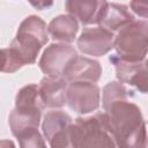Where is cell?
Returning a JSON list of instances; mask_svg holds the SVG:
<instances>
[{
  "instance_id": "6da1fadb",
  "label": "cell",
  "mask_w": 148,
  "mask_h": 148,
  "mask_svg": "<svg viewBox=\"0 0 148 148\" xmlns=\"http://www.w3.org/2000/svg\"><path fill=\"white\" fill-rule=\"evenodd\" d=\"M125 84L111 81L103 88V108L117 148H147L146 121Z\"/></svg>"
},
{
  "instance_id": "7a4b0ae2",
  "label": "cell",
  "mask_w": 148,
  "mask_h": 148,
  "mask_svg": "<svg viewBox=\"0 0 148 148\" xmlns=\"http://www.w3.org/2000/svg\"><path fill=\"white\" fill-rule=\"evenodd\" d=\"M47 40L46 23L37 15L25 17L18 25L15 38L7 47L9 60L15 72L24 65L34 64Z\"/></svg>"
},
{
  "instance_id": "3957f363",
  "label": "cell",
  "mask_w": 148,
  "mask_h": 148,
  "mask_svg": "<svg viewBox=\"0 0 148 148\" xmlns=\"http://www.w3.org/2000/svg\"><path fill=\"white\" fill-rule=\"evenodd\" d=\"M71 141L73 148H117L104 112L76 118L71 126Z\"/></svg>"
},
{
  "instance_id": "277c9868",
  "label": "cell",
  "mask_w": 148,
  "mask_h": 148,
  "mask_svg": "<svg viewBox=\"0 0 148 148\" xmlns=\"http://www.w3.org/2000/svg\"><path fill=\"white\" fill-rule=\"evenodd\" d=\"M113 47L117 56L124 60L141 62L146 60L148 50V23L135 20L121 28L114 36Z\"/></svg>"
},
{
  "instance_id": "5b68a950",
  "label": "cell",
  "mask_w": 148,
  "mask_h": 148,
  "mask_svg": "<svg viewBox=\"0 0 148 148\" xmlns=\"http://www.w3.org/2000/svg\"><path fill=\"white\" fill-rule=\"evenodd\" d=\"M76 56V50L72 45L52 43L44 50L38 61V66L47 77L62 79L67 67Z\"/></svg>"
},
{
  "instance_id": "8992f818",
  "label": "cell",
  "mask_w": 148,
  "mask_h": 148,
  "mask_svg": "<svg viewBox=\"0 0 148 148\" xmlns=\"http://www.w3.org/2000/svg\"><path fill=\"white\" fill-rule=\"evenodd\" d=\"M73 119L61 110L46 112L42 124L44 138L50 148H73L71 141V126Z\"/></svg>"
},
{
  "instance_id": "52a82bcc",
  "label": "cell",
  "mask_w": 148,
  "mask_h": 148,
  "mask_svg": "<svg viewBox=\"0 0 148 148\" xmlns=\"http://www.w3.org/2000/svg\"><path fill=\"white\" fill-rule=\"evenodd\" d=\"M101 89L96 83L71 82L66 89V104L80 114H87L98 109Z\"/></svg>"
},
{
  "instance_id": "ba28073f",
  "label": "cell",
  "mask_w": 148,
  "mask_h": 148,
  "mask_svg": "<svg viewBox=\"0 0 148 148\" xmlns=\"http://www.w3.org/2000/svg\"><path fill=\"white\" fill-rule=\"evenodd\" d=\"M110 62L113 64L116 69L117 79L120 83H125L128 86L134 87L136 90H139L141 94L147 92V61L141 62H133L127 61L121 58H119L117 54H112L109 58Z\"/></svg>"
},
{
  "instance_id": "9c48e42d",
  "label": "cell",
  "mask_w": 148,
  "mask_h": 148,
  "mask_svg": "<svg viewBox=\"0 0 148 148\" xmlns=\"http://www.w3.org/2000/svg\"><path fill=\"white\" fill-rule=\"evenodd\" d=\"M114 34L99 27L84 28L76 40L77 49L88 56L101 57L113 49Z\"/></svg>"
},
{
  "instance_id": "30bf717a",
  "label": "cell",
  "mask_w": 148,
  "mask_h": 148,
  "mask_svg": "<svg viewBox=\"0 0 148 148\" xmlns=\"http://www.w3.org/2000/svg\"><path fill=\"white\" fill-rule=\"evenodd\" d=\"M102 75V66L97 60L76 56L75 59L67 67L64 80L71 82H90L96 83Z\"/></svg>"
},
{
  "instance_id": "8fae6325",
  "label": "cell",
  "mask_w": 148,
  "mask_h": 148,
  "mask_svg": "<svg viewBox=\"0 0 148 148\" xmlns=\"http://www.w3.org/2000/svg\"><path fill=\"white\" fill-rule=\"evenodd\" d=\"M133 21H135V18L125 5L104 1L97 20V24L99 28L114 34Z\"/></svg>"
},
{
  "instance_id": "7c38bea8",
  "label": "cell",
  "mask_w": 148,
  "mask_h": 148,
  "mask_svg": "<svg viewBox=\"0 0 148 148\" xmlns=\"http://www.w3.org/2000/svg\"><path fill=\"white\" fill-rule=\"evenodd\" d=\"M67 82L64 79L43 77L38 84L39 96L44 108L58 109L66 104Z\"/></svg>"
},
{
  "instance_id": "4fadbf2b",
  "label": "cell",
  "mask_w": 148,
  "mask_h": 148,
  "mask_svg": "<svg viewBox=\"0 0 148 148\" xmlns=\"http://www.w3.org/2000/svg\"><path fill=\"white\" fill-rule=\"evenodd\" d=\"M103 5L104 1H97V0H87V1L68 0L65 2L67 13L83 25L97 24V20Z\"/></svg>"
},
{
  "instance_id": "5bb4252c",
  "label": "cell",
  "mask_w": 148,
  "mask_h": 148,
  "mask_svg": "<svg viewBox=\"0 0 148 148\" xmlns=\"http://www.w3.org/2000/svg\"><path fill=\"white\" fill-rule=\"evenodd\" d=\"M79 31V22L69 14L58 15L47 25V34L53 40L64 44L72 43Z\"/></svg>"
},
{
  "instance_id": "9a60e30c",
  "label": "cell",
  "mask_w": 148,
  "mask_h": 148,
  "mask_svg": "<svg viewBox=\"0 0 148 148\" xmlns=\"http://www.w3.org/2000/svg\"><path fill=\"white\" fill-rule=\"evenodd\" d=\"M42 110L38 109H27V108H14L9 114L8 121L14 136L20 133L30 130L38 128L40 123Z\"/></svg>"
},
{
  "instance_id": "2e32d148",
  "label": "cell",
  "mask_w": 148,
  "mask_h": 148,
  "mask_svg": "<svg viewBox=\"0 0 148 148\" xmlns=\"http://www.w3.org/2000/svg\"><path fill=\"white\" fill-rule=\"evenodd\" d=\"M15 106L43 110L44 105H43L40 96H39L38 86L35 83H31V84H27V86L22 87L16 94Z\"/></svg>"
},
{
  "instance_id": "e0dca14e",
  "label": "cell",
  "mask_w": 148,
  "mask_h": 148,
  "mask_svg": "<svg viewBox=\"0 0 148 148\" xmlns=\"http://www.w3.org/2000/svg\"><path fill=\"white\" fill-rule=\"evenodd\" d=\"M16 138L18 140L20 148H46L45 140L38 128L27 130L20 133Z\"/></svg>"
},
{
  "instance_id": "ac0fdd59",
  "label": "cell",
  "mask_w": 148,
  "mask_h": 148,
  "mask_svg": "<svg viewBox=\"0 0 148 148\" xmlns=\"http://www.w3.org/2000/svg\"><path fill=\"white\" fill-rule=\"evenodd\" d=\"M130 6H131L132 10H133L135 14H138L139 16H141V17H143V18L147 17V10H148V9H147V5H146V3L133 1V2L130 3Z\"/></svg>"
},
{
  "instance_id": "d6986e66",
  "label": "cell",
  "mask_w": 148,
  "mask_h": 148,
  "mask_svg": "<svg viewBox=\"0 0 148 148\" xmlns=\"http://www.w3.org/2000/svg\"><path fill=\"white\" fill-rule=\"evenodd\" d=\"M6 64H7V57L5 49H0V72H5Z\"/></svg>"
},
{
  "instance_id": "ffe728a7",
  "label": "cell",
  "mask_w": 148,
  "mask_h": 148,
  "mask_svg": "<svg viewBox=\"0 0 148 148\" xmlns=\"http://www.w3.org/2000/svg\"><path fill=\"white\" fill-rule=\"evenodd\" d=\"M0 148H16L12 140H0Z\"/></svg>"
}]
</instances>
